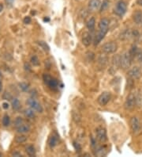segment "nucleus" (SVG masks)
Here are the masks:
<instances>
[{"label": "nucleus", "instance_id": "f257e3e1", "mask_svg": "<svg viewBox=\"0 0 142 157\" xmlns=\"http://www.w3.org/2000/svg\"><path fill=\"white\" fill-rule=\"evenodd\" d=\"M132 63V58L129 52H126L122 54L120 58V67L123 69H127L130 67Z\"/></svg>", "mask_w": 142, "mask_h": 157}, {"label": "nucleus", "instance_id": "f03ea898", "mask_svg": "<svg viewBox=\"0 0 142 157\" xmlns=\"http://www.w3.org/2000/svg\"><path fill=\"white\" fill-rule=\"evenodd\" d=\"M127 10V5L124 1H119L116 4L115 7V10L114 12L115 13L116 15L119 16V17H122L124 14L126 13Z\"/></svg>", "mask_w": 142, "mask_h": 157}, {"label": "nucleus", "instance_id": "7ed1b4c3", "mask_svg": "<svg viewBox=\"0 0 142 157\" xmlns=\"http://www.w3.org/2000/svg\"><path fill=\"white\" fill-rule=\"evenodd\" d=\"M137 103V96L134 93H130L129 96L127 97L126 100L125 101L124 106L126 109H132L134 108Z\"/></svg>", "mask_w": 142, "mask_h": 157}, {"label": "nucleus", "instance_id": "20e7f679", "mask_svg": "<svg viewBox=\"0 0 142 157\" xmlns=\"http://www.w3.org/2000/svg\"><path fill=\"white\" fill-rule=\"evenodd\" d=\"M118 49V44L117 43L111 41V42H108L104 44L102 46V51L106 54H111L115 52Z\"/></svg>", "mask_w": 142, "mask_h": 157}, {"label": "nucleus", "instance_id": "39448f33", "mask_svg": "<svg viewBox=\"0 0 142 157\" xmlns=\"http://www.w3.org/2000/svg\"><path fill=\"white\" fill-rule=\"evenodd\" d=\"M142 71L141 69L140 68L137 66H134L132 68L129 69V71H128V76L133 79V80H137V79H139L141 76Z\"/></svg>", "mask_w": 142, "mask_h": 157}, {"label": "nucleus", "instance_id": "423d86ee", "mask_svg": "<svg viewBox=\"0 0 142 157\" xmlns=\"http://www.w3.org/2000/svg\"><path fill=\"white\" fill-rule=\"evenodd\" d=\"M111 98V94L110 92L104 91L99 96L98 98H97V101L101 106H104L109 102Z\"/></svg>", "mask_w": 142, "mask_h": 157}, {"label": "nucleus", "instance_id": "0eeeda50", "mask_svg": "<svg viewBox=\"0 0 142 157\" xmlns=\"http://www.w3.org/2000/svg\"><path fill=\"white\" fill-rule=\"evenodd\" d=\"M43 78H44V82H45L47 86H49L50 88L55 89L59 86V82H58L56 78L50 76L49 75H46L45 74V75H44Z\"/></svg>", "mask_w": 142, "mask_h": 157}, {"label": "nucleus", "instance_id": "6e6552de", "mask_svg": "<svg viewBox=\"0 0 142 157\" xmlns=\"http://www.w3.org/2000/svg\"><path fill=\"white\" fill-rule=\"evenodd\" d=\"M27 104L30 106L31 109H32L35 111L39 112V113H42L43 112L42 105L36 99H34V98H28L27 100Z\"/></svg>", "mask_w": 142, "mask_h": 157}, {"label": "nucleus", "instance_id": "1a4fd4ad", "mask_svg": "<svg viewBox=\"0 0 142 157\" xmlns=\"http://www.w3.org/2000/svg\"><path fill=\"white\" fill-rule=\"evenodd\" d=\"M130 127L133 133H137L140 131V123L137 117H133L130 119Z\"/></svg>", "mask_w": 142, "mask_h": 157}, {"label": "nucleus", "instance_id": "9d476101", "mask_svg": "<svg viewBox=\"0 0 142 157\" xmlns=\"http://www.w3.org/2000/svg\"><path fill=\"white\" fill-rule=\"evenodd\" d=\"M96 138L97 140L101 143H104L107 140V132L106 129L102 127H99L96 129Z\"/></svg>", "mask_w": 142, "mask_h": 157}, {"label": "nucleus", "instance_id": "9b49d317", "mask_svg": "<svg viewBox=\"0 0 142 157\" xmlns=\"http://www.w3.org/2000/svg\"><path fill=\"white\" fill-rule=\"evenodd\" d=\"M109 23H110V21H109L107 18H106V17L102 18L100 21V22H99V31H101V32L107 34L108 31V27H109Z\"/></svg>", "mask_w": 142, "mask_h": 157}, {"label": "nucleus", "instance_id": "f8f14e48", "mask_svg": "<svg viewBox=\"0 0 142 157\" xmlns=\"http://www.w3.org/2000/svg\"><path fill=\"white\" fill-rule=\"evenodd\" d=\"M101 3L100 0H90L89 2V9L92 11H96L100 8Z\"/></svg>", "mask_w": 142, "mask_h": 157}, {"label": "nucleus", "instance_id": "ddd939ff", "mask_svg": "<svg viewBox=\"0 0 142 157\" xmlns=\"http://www.w3.org/2000/svg\"><path fill=\"white\" fill-rule=\"evenodd\" d=\"M92 40H93V38H92L91 33L89 32H85L82 36V44L88 47L92 44Z\"/></svg>", "mask_w": 142, "mask_h": 157}, {"label": "nucleus", "instance_id": "4468645a", "mask_svg": "<svg viewBox=\"0 0 142 157\" xmlns=\"http://www.w3.org/2000/svg\"><path fill=\"white\" fill-rule=\"evenodd\" d=\"M133 19L137 25L140 24L142 22V12L140 10H136L133 14Z\"/></svg>", "mask_w": 142, "mask_h": 157}, {"label": "nucleus", "instance_id": "2eb2a0df", "mask_svg": "<svg viewBox=\"0 0 142 157\" xmlns=\"http://www.w3.org/2000/svg\"><path fill=\"white\" fill-rule=\"evenodd\" d=\"M29 130H30V127L28 124H21L20 126L17 127V132L18 133H26L29 132Z\"/></svg>", "mask_w": 142, "mask_h": 157}, {"label": "nucleus", "instance_id": "dca6fc26", "mask_svg": "<svg viewBox=\"0 0 142 157\" xmlns=\"http://www.w3.org/2000/svg\"><path fill=\"white\" fill-rule=\"evenodd\" d=\"M105 35H106V33H103V32H101V31H99L98 33L96 35V37H95V40H94L95 45H97L100 42L101 40L104 38Z\"/></svg>", "mask_w": 142, "mask_h": 157}, {"label": "nucleus", "instance_id": "f3484780", "mask_svg": "<svg viewBox=\"0 0 142 157\" xmlns=\"http://www.w3.org/2000/svg\"><path fill=\"white\" fill-rule=\"evenodd\" d=\"M86 25H87V28L89 30L93 31L95 28V25H96V20H95L94 17H90V18L88 20L87 23H86Z\"/></svg>", "mask_w": 142, "mask_h": 157}, {"label": "nucleus", "instance_id": "a211bd4d", "mask_svg": "<svg viewBox=\"0 0 142 157\" xmlns=\"http://www.w3.org/2000/svg\"><path fill=\"white\" fill-rule=\"evenodd\" d=\"M131 32L129 30V29H126V30L123 31L122 33H121V35H120L119 36V39L120 40H127V39L129 38V36H131Z\"/></svg>", "mask_w": 142, "mask_h": 157}, {"label": "nucleus", "instance_id": "6ab92c4d", "mask_svg": "<svg viewBox=\"0 0 142 157\" xmlns=\"http://www.w3.org/2000/svg\"><path fill=\"white\" fill-rule=\"evenodd\" d=\"M11 105L13 109L15 110H18L21 108V103L17 98H13V100L11 101Z\"/></svg>", "mask_w": 142, "mask_h": 157}, {"label": "nucleus", "instance_id": "aec40b11", "mask_svg": "<svg viewBox=\"0 0 142 157\" xmlns=\"http://www.w3.org/2000/svg\"><path fill=\"white\" fill-rule=\"evenodd\" d=\"M26 150V152L28 155H30V156H33V155H36V149H35V147H33L32 145H28L25 148Z\"/></svg>", "mask_w": 142, "mask_h": 157}, {"label": "nucleus", "instance_id": "412c9836", "mask_svg": "<svg viewBox=\"0 0 142 157\" xmlns=\"http://www.w3.org/2000/svg\"><path fill=\"white\" fill-rule=\"evenodd\" d=\"M37 44L41 47V48H43L44 51H46V52H49L50 51L49 45L45 41H44V40H39V41H37Z\"/></svg>", "mask_w": 142, "mask_h": 157}, {"label": "nucleus", "instance_id": "4be33fe9", "mask_svg": "<svg viewBox=\"0 0 142 157\" xmlns=\"http://www.w3.org/2000/svg\"><path fill=\"white\" fill-rule=\"evenodd\" d=\"M107 61H108V58L106 56H100V57H99V59H98L99 63H100L101 66H103V67H104V66L106 65L107 63Z\"/></svg>", "mask_w": 142, "mask_h": 157}, {"label": "nucleus", "instance_id": "5701e85b", "mask_svg": "<svg viewBox=\"0 0 142 157\" xmlns=\"http://www.w3.org/2000/svg\"><path fill=\"white\" fill-rule=\"evenodd\" d=\"M58 144V139L56 136H51L49 139V145L51 147H54Z\"/></svg>", "mask_w": 142, "mask_h": 157}, {"label": "nucleus", "instance_id": "b1692460", "mask_svg": "<svg viewBox=\"0 0 142 157\" xmlns=\"http://www.w3.org/2000/svg\"><path fill=\"white\" fill-rule=\"evenodd\" d=\"M2 125L4 127H7L9 125V123H10V118L8 115H4V117H2Z\"/></svg>", "mask_w": 142, "mask_h": 157}, {"label": "nucleus", "instance_id": "393cba45", "mask_svg": "<svg viewBox=\"0 0 142 157\" xmlns=\"http://www.w3.org/2000/svg\"><path fill=\"white\" fill-rule=\"evenodd\" d=\"M109 4H110V2H109V0H104L103 3H101L100 8V12L105 11L109 6Z\"/></svg>", "mask_w": 142, "mask_h": 157}, {"label": "nucleus", "instance_id": "a878e982", "mask_svg": "<svg viewBox=\"0 0 142 157\" xmlns=\"http://www.w3.org/2000/svg\"><path fill=\"white\" fill-rule=\"evenodd\" d=\"M107 154L106 148L104 147H100L99 149H97L96 152V155H98V156H104V155Z\"/></svg>", "mask_w": 142, "mask_h": 157}, {"label": "nucleus", "instance_id": "bb28decb", "mask_svg": "<svg viewBox=\"0 0 142 157\" xmlns=\"http://www.w3.org/2000/svg\"><path fill=\"white\" fill-rule=\"evenodd\" d=\"M25 114L26 117H29V118H33V117H35V112L32 109H25Z\"/></svg>", "mask_w": 142, "mask_h": 157}, {"label": "nucleus", "instance_id": "cd10ccee", "mask_svg": "<svg viewBox=\"0 0 142 157\" xmlns=\"http://www.w3.org/2000/svg\"><path fill=\"white\" fill-rule=\"evenodd\" d=\"M120 58L121 56L117 55L115 56L113 58V65L115 66V67H120Z\"/></svg>", "mask_w": 142, "mask_h": 157}, {"label": "nucleus", "instance_id": "c85d7f7f", "mask_svg": "<svg viewBox=\"0 0 142 157\" xmlns=\"http://www.w3.org/2000/svg\"><path fill=\"white\" fill-rule=\"evenodd\" d=\"M27 140V137L25 136H23V135H21V136H16L15 138V141L18 144H21V143H24Z\"/></svg>", "mask_w": 142, "mask_h": 157}, {"label": "nucleus", "instance_id": "c756f323", "mask_svg": "<svg viewBox=\"0 0 142 157\" xmlns=\"http://www.w3.org/2000/svg\"><path fill=\"white\" fill-rule=\"evenodd\" d=\"M31 63L33 66H39L40 65V60L36 56H32L31 57Z\"/></svg>", "mask_w": 142, "mask_h": 157}, {"label": "nucleus", "instance_id": "7c9ffc66", "mask_svg": "<svg viewBox=\"0 0 142 157\" xmlns=\"http://www.w3.org/2000/svg\"><path fill=\"white\" fill-rule=\"evenodd\" d=\"M81 118H82V117H81V115H80L79 113H77V112L75 111H73V119H74V121H75L76 123L80 122Z\"/></svg>", "mask_w": 142, "mask_h": 157}, {"label": "nucleus", "instance_id": "2f4dec72", "mask_svg": "<svg viewBox=\"0 0 142 157\" xmlns=\"http://www.w3.org/2000/svg\"><path fill=\"white\" fill-rule=\"evenodd\" d=\"M19 86H20V88L21 90H22L23 91H28V85L25 82H21V83H19Z\"/></svg>", "mask_w": 142, "mask_h": 157}, {"label": "nucleus", "instance_id": "473e14b6", "mask_svg": "<svg viewBox=\"0 0 142 157\" xmlns=\"http://www.w3.org/2000/svg\"><path fill=\"white\" fill-rule=\"evenodd\" d=\"M21 124H23V119L21 117H17L14 121V125L17 128V127L20 126Z\"/></svg>", "mask_w": 142, "mask_h": 157}, {"label": "nucleus", "instance_id": "72a5a7b5", "mask_svg": "<svg viewBox=\"0 0 142 157\" xmlns=\"http://www.w3.org/2000/svg\"><path fill=\"white\" fill-rule=\"evenodd\" d=\"M74 146L77 151H81V150H82V147H81V146H80V144H78V143H77V142H74Z\"/></svg>", "mask_w": 142, "mask_h": 157}, {"label": "nucleus", "instance_id": "f704fd0d", "mask_svg": "<svg viewBox=\"0 0 142 157\" xmlns=\"http://www.w3.org/2000/svg\"><path fill=\"white\" fill-rule=\"evenodd\" d=\"M23 21H24L25 24H29V23L31 22V17H29V16H26V17L24 18Z\"/></svg>", "mask_w": 142, "mask_h": 157}, {"label": "nucleus", "instance_id": "c9c22d12", "mask_svg": "<svg viewBox=\"0 0 142 157\" xmlns=\"http://www.w3.org/2000/svg\"><path fill=\"white\" fill-rule=\"evenodd\" d=\"M3 98H5V99L6 100H10L12 98L11 95L9 94V93H7V92H6L5 94H4V96H3Z\"/></svg>", "mask_w": 142, "mask_h": 157}, {"label": "nucleus", "instance_id": "e433bc0d", "mask_svg": "<svg viewBox=\"0 0 142 157\" xmlns=\"http://www.w3.org/2000/svg\"><path fill=\"white\" fill-rule=\"evenodd\" d=\"M5 1H6V3L9 5V6H11L12 4L13 3V2H14V0H5Z\"/></svg>", "mask_w": 142, "mask_h": 157}, {"label": "nucleus", "instance_id": "4c0bfd02", "mask_svg": "<svg viewBox=\"0 0 142 157\" xmlns=\"http://www.w3.org/2000/svg\"><path fill=\"white\" fill-rule=\"evenodd\" d=\"M2 107H3V109H7L8 108H9V104H8L7 102H3V103H2Z\"/></svg>", "mask_w": 142, "mask_h": 157}, {"label": "nucleus", "instance_id": "58836bf2", "mask_svg": "<svg viewBox=\"0 0 142 157\" xmlns=\"http://www.w3.org/2000/svg\"><path fill=\"white\" fill-rule=\"evenodd\" d=\"M12 155H13V156H21V154L20 153V152L15 151V152H13V153L12 154Z\"/></svg>", "mask_w": 142, "mask_h": 157}, {"label": "nucleus", "instance_id": "ea45409f", "mask_svg": "<svg viewBox=\"0 0 142 157\" xmlns=\"http://www.w3.org/2000/svg\"><path fill=\"white\" fill-rule=\"evenodd\" d=\"M3 10V4L0 3V13Z\"/></svg>", "mask_w": 142, "mask_h": 157}, {"label": "nucleus", "instance_id": "a19ab883", "mask_svg": "<svg viewBox=\"0 0 142 157\" xmlns=\"http://www.w3.org/2000/svg\"><path fill=\"white\" fill-rule=\"evenodd\" d=\"M137 4H138V5L142 6V0H137Z\"/></svg>", "mask_w": 142, "mask_h": 157}, {"label": "nucleus", "instance_id": "79ce46f5", "mask_svg": "<svg viewBox=\"0 0 142 157\" xmlns=\"http://www.w3.org/2000/svg\"><path fill=\"white\" fill-rule=\"evenodd\" d=\"M2 83L1 82V78H0V91H2Z\"/></svg>", "mask_w": 142, "mask_h": 157}, {"label": "nucleus", "instance_id": "37998d69", "mask_svg": "<svg viewBox=\"0 0 142 157\" xmlns=\"http://www.w3.org/2000/svg\"><path fill=\"white\" fill-rule=\"evenodd\" d=\"M2 78V74H1V72H0V78Z\"/></svg>", "mask_w": 142, "mask_h": 157}]
</instances>
